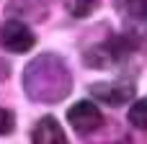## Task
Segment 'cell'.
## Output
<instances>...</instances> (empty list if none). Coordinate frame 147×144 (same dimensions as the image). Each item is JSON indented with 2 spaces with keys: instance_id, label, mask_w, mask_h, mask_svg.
<instances>
[{
  "instance_id": "3957f363",
  "label": "cell",
  "mask_w": 147,
  "mask_h": 144,
  "mask_svg": "<svg viewBox=\"0 0 147 144\" xmlns=\"http://www.w3.org/2000/svg\"><path fill=\"white\" fill-rule=\"evenodd\" d=\"M34 44H36V36L31 33V28L23 21L10 18V21L0 23V49L13 52V54H23Z\"/></svg>"
},
{
  "instance_id": "6da1fadb",
  "label": "cell",
  "mask_w": 147,
  "mask_h": 144,
  "mask_svg": "<svg viewBox=\"0 0 147 144\" xmlns=\"http://www.w3.org/2000/svg\"><path fill=\"white\" fill-rule=\"evenodd\" d=\"M23 90L34 103H59L72 90V75L62 57L39 54L23 72Z\"/></svg>"
},
{
  "instance_id": "8fae6325",
  "label": "cell",
  "mask_w": 147,
  "mask_h": 144,
  "mask_svg": "<svg viewBox=\"0 0 147 144\" xmlns=\"http://www.w3.org/2000/svg\"><path fill=\"white\" fill-rule=\"evenodd\" d=\"M13 129H16V119H13V113L5 111V108H0V137L10 134Z\"/></svg>"
},
{
  "instance_id": "9c48e42d",
  "label": "cell",
  "mask_w": 147,
  "mask_h": 144,
  "mask_svg": "<svg viewBox=\"0 0 147 144\" xmlns=\"http://www.w3.org/2000/svg\"><path fill=\"white\" fill-rule=\"evenodd\" d=\"M98 8V0H67V13L72 18H88Z\"/></svg>"
},
{
  "instance_id": "ba28073f",
  "label": "cell",
  "mask_w": 147,
  "mask_h": 144,
  "mask_svg": "<svg viewBox=\"0 0 147 144\" xmlns=\"http://www.w3.org/2000/svg\"><path fill=\"white\" fill-rule=\"evenodd\" d=\"M129 124L134 126V129H142L147 131V98H140V100H134L132 103V108H129Z\"/></svg>"
},
{
  "instance_id": "8992f818",
  "label": "cell",
  "mask_w": 147,
  "mask_h": 144,
  "mask_svg": "<svg viewBox=\"0 0 147 144\" xmlns=\"http://www.w3.org/2000/svg\"><path fill=\"white\" fill-rule=\"evenodd\" d=\"M31 142L34 144H67V137H65L62 126L57 124V119L44 116L31 129Z\"/></svg>"
},
{
  "instance_id": "5b68a950",
  "label": "cell",
  "mask_w": 147,
  "mask_h": 144,
  "mask_svg": "<svg viewBox=\"0 0 147 144\" xmlns=\"http://www.w3.org/2000/svg\"><path fill=\"white\" fill-rule=\"evenodd\" d=\"M90 93L98 100L109 103V106H124V103H129L134 98V82H129V80L96 82V85H90Z\"/></svg>"
},
{
  "instance_id": "30bf717a",
  "label": "cell",
  "mask_w": 147,
  "mask_h": 144,
  "mask_svg": "<svg viewBox=\"0 0 147 144\" xmlns=\"http://www.w3.org/2000/svg\"><path fill=\"white\" fill-rule=\"evenodd\" d=\"M127 13L132 18H137V21H147V0H129Z\"/></svg>"
},
{
  "instance_id": "7a4b0ae2",
  "label": "cell",
  "mask_w": 147,
  "mask_h": 144,
  "mask_svg": "<svg viewBox=\"0 0 147 144\" xmlns=\"http://www.w3.org/2000/svg\"><path fill=\"white\" fill-rule=\"evenodd\" d=\"M142 44H140V36L137 33H121V36H111L101 44H96L93 49L85 52V64L96 67V70H109L119 62H124L132 52H137Z\"/></svg>"
},
{
  "instance_id": "52a82bcc",
  "label": "cell",
  "mask_w": 147,
  "mask_h": 144,
  "mask_svg": "<svg viewBox=\"0 0 147 144\" xmlns=\"http://www.w3.org/2000/svg\"><path fill=\"white\" fill-rule=\"evenodd\" d=\"M47 8H49V0H13V10H18L21 15L28 13V15L36 18V21L44 18Z\"/></svg>"
},
{
  "instance_id": "277c9868",
  "label": "cell",
  "mask_w": 147,
  "mask_h": 144,
  "mask_svg": "<svg viewBox=\"0 0 147 144\" xmlns=\"http://www.w3.org/2000/svg\"><path fill=\"white\" fill-rule=\"evenodd\" d=\"M67 121H70V126H72L78 134L88 137V134H93L96 129H101L103 116H101V111H98L96 103H90V100H78V103L67 111Z\"/></svg>"
}]
</instances>
